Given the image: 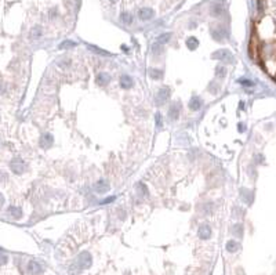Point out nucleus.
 Masks as SVG:
<instances>
[{"instance_id":"nucleus-4","label":"nucleus","mask_w":276,"mask_h":275,"mask_svg":"<svg viewBox=\"0 0 276 275\" xmlns=\"http://www.w3.org/2000/svg\"><path fill=\"white\" fill-rule=\"evenodd\" d=\"M211 37H213L216 42H222L225 37H228V30H226L224 26L214 28V29H211Z\"/></svg>"},{"instance_id":"nucleus-12","label":"nucleus","mask_w":276,"mask_h":275,"mask_svg":"<svg viewBox=\"0 0 276 275\" xmlns=\"http://www.w3.org/2000/svg\"><path fill=\"white\" fill-rule=\"evenodd\" d=\"M95 82H97L98 86H106V84H109V82H111V75L106 73V72H99L95 78Z\"/></svg>"},{"instance_id":"nucleus-15","label":"nucleus","mask_w":276,"mask_h":275,"mask_svg":"<svg viewBox=\"0 0 276 275\" xmlns=\"http://www.w3.org/2000/svg\"><path fill=\"white\" fill-rule=\"evenodd\" d=\"M186 47H188L191 51L196 50V48L199 47V40L196 39V37H193V36L188 37V39H186Z\"/></svg>"},{"instance_id":"nucleus-33","label":"nucleus","mask_w":276,"mask_h":275,"mask_svg":"<svg viewBox=\"0 0 276 275\" xmlns=\"http://www.w3.org/2000/svg\"><path fill=\"white\" fill-rule=\"evenodd\" d=\"M7 256L6 254H3V253H0V266H3V264H6L7 263Z\"/></svg>"},{"instance_id":"nucleus-5","label":"nucleus","mask_w":276,"mask_h":275,"mask_svg":"<svg viewBox=\"0 0 276 275\" xmlns=\"http://www.w3.org/2000/svg\"><path fill=\"white\" fill-rule=\"evenodd\" d=\"M180 114H181V102H174V104L168 108V111H167L168 119L173 120V122L180 118Z\"/></svg>"},{"instance_id":"nucleus-27","label":"nucleus","mask_w":276,"mask_h":275,"mask_svg":"<svg viewBox=\"0 0 276 275\" xmlns=\"http://www.w3.org/2000/svg\"><path fill=\"white\" fill-rule=\"evenodd\" d=\"M152 51H153V55H156V54H162L163 51V47L162 44H159V43H156V44L152 47Z\"/></svg>"},{"instance_id":"nucleus-24","label":"nucleus","mask_w":276,"mask_h":275,"mask_svg":"<svg viewBox=\"0 0 276 275\" xmlns=\"http://www.w3.org/2000/svg\"><path fill=\"white\" fill-rule=\"evenodd\" d=\"M120 18H122V21H123L126 25H130L133 22V18H131V15H130L129 12H123Z\"/></svg>"},{"instance_id":"nucleus-16","label":"nucleus","mask_w":276,"mask_h":275,"mask_svg":"<svg viewBox=\"0 0 276 275\" xmlns=\"http://www.w3.org/2000/svg\"><path fill=\"white\" fill-rule=\"evenodd\" d=\"M239 248H240L239 242H236L235 239L228 241V243H226V250H228L229 253H235V252H237V250H239Z\"/></svg>"},{"instance_id":"nucleus-13","label":"nucleus","mask_w":276,"mask_h":275,"mask_svg":"<svg viewBox=\"0 0 276 275\" xmlns=\"http://www.w3.org/2000/svg\"><path fill=\"white\" fill-rule=\"evenodd\" d=\"M28 271L33 275H39L43 272V267L37 261H29V264H28Z\"/></svg>"},{"instance_id":"nucleus-7","label":"nucleus","mask_w":276,"mask_h":275,"mask_svg":"<svg viewBox=\"0 0 276 275\" xmlns=\"http://www.w3.org/2000/svg\"><path fill=\"white\" fill-rule=\"evenodd\" d=\"M202 105H203V100L200 98L199 96H193V97H191V100H189V102H188V107H189V109L191 111H199L202 108Z\"/></svg>"},{"instance_id":"nucleus-6","label":"nucleus","mask_w":276,"mask_h":275,"mask_svg":"<svg viewBox=\"0 0 276 275\" xmlns=\"http://www.w3.org/2000/svg\"><path fill=\"white\" fill-rule=\"evenodd\" d=\"M198 235H199V238H200V239H204V241H206V239H210L211 235H213V231H211L210 225L202 224L200 227H199Z\"/></svg>"},{"instance_id":"nucleus-17","label":"nucleus","mask_w":276,"mask_h":275,"mask_svg":"<svg viewBox=\"0 0 276 275\" xmlns=\"http://www.w3.org/2000/svg\"><path fill=\"white\" fill-rule=\"evenodd\" d=\"M9 213H11L12 217L15 218H21L22 217V209L18 206H10L9 207Z\"/></svg>"},{"instance_id":"nucleus-2","label":"nucleus","mask_w":276,"mask_h":275,"mask_svg":"<svg viewBox=\"0 0 276 275\" xmlns=\"http://www.w3.org/2000/svg\"><path fill=\"white\" fill-rule=\"evenodd\" d=\"M91 266V254L88 252H81L76 260V267L78 270H86Z\"/></svg>"},{"instance_id":"nucleus-23","label":"nucleus","mask_w":276,"mask_h":275,"mask_svg":"<svg viewBox=\"0 0 276 275\" xmlns=\"http://www.w3.org/2000/svg\"><path fill=\"white\" fill-rule=\"evenodd\" d=\"M42 33H43L42 32V28L37 25V26H35L32 29V32H30V37H33V39L36 37V39H37V37H40V36H42Z\"/></svg>"},{"instance_id":"nucleus-30","label":"nucleus","mask_w":276,"mask_h":275,"mask_svg":"<svg viewBox=\"0 0 276 275\" xmlns=\"http://www.w3.org/2000/svg\"><path fill=\"white\" fill-rule=\"evenodd\" d=\"M202 209H203V213H210L211 210H213V203H211V202H209V203H206L203 207H202Z\"/></svg>"},{"instance_id":"nucleus-9","label":"nucleus","mask_w":276,"mask_h":275,"mask_svg":"<svg viewBox=\"0 0 276 275\" xmlns=\"http://www.w3.org/2000/svg\"><path fill=\"white\" fill-rule=\"evenodd\" d=\"M10 167L14 171L15 174H22L25 170V163L21 160V159H14V160L10 163Z\"/></svg>"},{"instance_id":"nucleus-29","label":"nucleus","mask_w":276,"mask_h":275,"mask_svg":"<svg viewBox=\"0 0 276 275\" xmlns=\"http://www.w3.org/2000/svg\"><path fill=\"white\" fill-rule=\"evenodd\" d=\"M88 48H90V50H95V53H98V54H104V55H111V54L106 53L105 50H101V48L95 47V46H88Z\"/></svg>"},{"instance_id":"nucleus-28","label":"nucleus","mask_w":276,"mask_h":275,"mask_svg":"<svg viewBox=\"0 0 276 275\" xmlns=\"http://www.w3.org/2000/svg\"><path fill=\"white\" fill-rule=\"evenodd\" d=\"M233 234H236V236H242V234H243V227L240 224H236L233 227Z\"/></svg>"},{"instance_id":"nucleus-34","label":"nucleus","mask_w":276,"mask_h":275,"mask_svg":"<svg viewBox=\"0 0 276 275\" xmlns=\"http://www.w3.org/2000/svg\"><path fill=\"white\" fill-rule=\"evenodd\" d=\"M2 205H4V196H3V194H0V206Z\"/></svg>"},{"instance_id":"nucleus-35","label":"nucleus","mask_w":276,"mask_h":275,"mask_svg":"<svg viewBox=\"0 0 276 275\" xmlns=\"http://www.w3.org/2000/svg\"><path fill=\"white\" fill-rule=\"evenodd\" d=\"M239 132H244V125H243V123H240V125H239Z\"/></svg>"},{"instance_id":"nucleus-20","label":"nucleus","mask_w":276,"mask_h":275,"mask_svg":"<svg viewBox=\"0 0 276 275\" xmlns=\"http://www.w3.org/2000/svg\"><path fill=\"white\" fill-rule=\"evenodd\" d=\"M149 76L152 79H162L163 78V71H160V69H149Z\"/></svg>"},{"instance_id":"nucleus-22","label":"nucleus","mask_w":276,"mask_h":275,"mask_svg":"<svg viewBox=\"0 0 276 275\" xmlns=\"http://www.w3.org/2000/svg\"><path fill=\"white\" fill-rule=\"evenodd\" d=\"M222 12H224V10H222V7L219 4H214L211 7V15H214V17H219Z\"/></svg>"},{"instance_id":"nucleus-36","label":"nucleus","mask_w":276,"mask_h":275,"mask_svg":"<svg viewBox=\"0 0 276 275\" xmlns=\"http://www.w3.org/2000/svg\"><path fill=\"white\" fill-rule=\"evenodd\" d=\"M112 2H116V0H112Z\"/></svg>"},{"instance_id":"nucleus-11","label":"nucleus","mask_w":276,"mask_h":275,"mask_svg":"<svg viewBox=\"0 0 276 275\" xmlns=\"http://www.w3.org/2000/svg\"><path fill=\"white\" fill-rule=\"evenodd\" d=\"M94 189H95V192H98V194H105V192L109 191V184L106 180H99V181H97L95 184H94Z\"/></svg>"},{"instance_id":"nucleus-25","label":"nucleus","mask_w":276,"mask_h":275,"mask_svg":"<svg viewBox=\"0 0 276 275\" xmlns=\"http://www.w3.org/2000/svg\"><path fill=\"white\" fill-rule=\"evenodd\" d=\"M75 46H76L75 42H72V40H65V42H62L60 46H58V47H60L61 50H62V48H66V47H75Z\"/></svg>"},{"instance_id":"nucleus-31","label":"nucleus","mask_w":276,"mask_h":275,"mask_svg":"<svg viewBox=\"0 0 276 275\" xmlns=\"http://www.w3.org/2000/svg\"><path fill=\"white\" fill-rule=\"evenodd\" d=\"M156 127L157 129H162V126H163V122H162V115L160 114H156Z\"/></svg>"},{"instance_id":"nucleus-21","label":"nucleus","mask_w":276,"mask_h":275,"mask_svg":"<svg viewBox=\"0 0 276 275\" xmlns=\"http://www.w3.org/2000/svg\"><path fill=\"white\" fill-rule=\"evenodd\" d=\"M135 189H137V192H138L140 196H145V195H148V188L142 184V182H138L137 187H135Z\"/></svg>"},{"instance_id":"nucleus-8","label":"nucleus","mask_w":276,"mask_h":275,"mask_svg":"<svg viewBox=\"0 0 276 275\" xmlns=\"http://www.w3.org/2000/svg\"><path fill=\"white\" fill-rule=\"evenodd\" d=\"M153 15H155V11L152 9H149V7H144V9H141L138 11V18L141 21H149V19L153 18Z\"/></svg>"},{"instance_id":"nucleus-32","label":"nucleus","mask_w":276,"mask_h":275,"mask_svg":"<svg viewBox=\"0 0 276 275\" xmlns=\"http://www.w3.org/2000/svg\"><path fill=\"white\" fill-rule=\"evenodd\" d=\"M115 199H116V196H109V198H106V199L101 200V205H106V203H111V202H113Z\"/></svg>"},{"instance_id":"nucleus-1","label":"nucleus","mask_w":276,"mask_h":275,"mask_svg":"<svg viewBox=\"0 0 276 275\" xmlns=\"http://www.w3.org/2000/svg\"><path fill=\"white\" fill-rule=\"evenodd\" d=\"M170 94H171V90L170 87L167 86H162L159 90H157L156 96H155V102H156L157 107H162V105H164L166 102L168 101V98H170Z\"/></svg>"},{"instance_id":"nucleus-26","label":"nucleus","mask_w":276,"mask_h":275,"mask_svg":"<svg viewBox=\"0 0 276 275\" xmlns=\"http://www.w3.org/2000/svg\"><path fill=\"white\" fill-rule=\"evenodd\" d=\"M239 83L242 84V86H244V87H253V86H254V82L249 80V79H240Z\"/></svg>"},{"instance_id":"nucleus-10","label":"nucleus","mask_w":276,"mask_h":275,"mask_svg":"<svg viewBox=\"0 0 276 275\" xmlns=\"http://www.w3.org/2000/svg\"><path fill=\"white\" fill-rule=\"evenodd\" d=\"M120 87L124 90H130L133 86H134V79L130 75H122L120 76V82H119Z\"/></svg>"},{"instance_id":"nucleus-19","label":"nucleus","mask_w":276,"mask_h":275,"mask_svg":"<svg viewBox=\"0 0 276 275\" xmlns=\"http://www.w3.org/2000/svg\"><path fill=\"white\" fill-rule=\"evenodd\" d=\"M170 39H171V33L168 32V33H162L160 36H157V43L159 44H166V43H168L170 42Z\"/></svg>"},{"instance_id":"nucleus-18","label":"nucleus","mask_w":276,"mask_h":275,"mask_svg":"<svg viewBox=\"0 0 276 275\" xmlns=\"http://www.w3.org/2000/svg\"><path fill=\"white\" fill-rule=\"evenodd\" d=\"M216 76L218 79H224L226 76V68L224 65H218L216 66Z\"/></svg>"},{"instance_id":"nucleus-3","label":"nucleus","mask_w":276,"mask_h":275,"mask_svg":"<svg viewBox=\"0 0 276 275\" xmlns=\"http://www.w3.org/2000/svg\"><path fill=\"white\" fill-rule=\"evenodd\" d=\"M211 58L214 60H219V61H224V62H228V64H232L233 62V55L229 50H217L214 54H211Z\"/></svg>"},{"instance_id":"nucleus-14","label":"nucleus","mask_w":276,"mask_h":275,"mask_svg":"<svg viewBox=\"0 0 276 275\" xmlns=\"http://www.w3.org/2000/svg\"><path fill=\"white\" fill-rule=\"evenodd\" d=\"M53 143H54V140H53V136L51 134H43L42 138H40V146L42 148H50L51 145H53Z\"/></svg>"}]
</instances>
